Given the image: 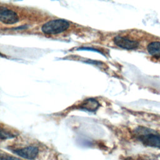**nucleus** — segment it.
<instances>
[{
	"label": "nucleus",
	"mask_w": 160,
	"mask_h": 160,
	"mask_svg": "<svg viewBox=\"0 0 160 160\" xmlns=\"http://www.w3.org/2000/svg\"><path fill=\"white\" fill-rule=\"evenodd\" d=\"M99 102L94 98H89L84 100L79 106V108L88 111L93 112L96 111L99 107Z\"/></svg>",
	"instance_id": "423d86ee"
},
{
	"label": "nucleus",
	"mask_w": 160,
	"mask_h": 160,
	"mask_svg": "<svg viewBox=\"0 0 160 160\" xmlns=\"http://www.w3.org/2000/svg\"><path fill=\"white\" fill-rule=\"evenodd\" d=\"M1 160H22L18 158L11 156H2L1 158Z\"/></svg>",
	"instance_id": "6e6552de"
},
{
	"label": "nucleus",
	"mask_w": 160,
	"mask_h": 160,
	"mask_svg": "<svg viewBox=\"0 0 160 160\" xmlns=\"http://www.w3.org/2000/svg\"><path fill=\"white\" fill-rule=\"evenodd\" d=\"M13 152L18 156L28 160H34L38 155L39 149L35 146H29L23 148L15 149Z\"/></svg>",
	"instance_id": "7ed1b4c3"
},
{
	"label": "nucleus",
	"mask_w": 160,
	"mask_h": 160,
	"mask_svg": "<svg viewBox=\"0 0 160 160\" xmlns=\"http://www.w3.org/2000/svg\"><path fill=\"white\" fill-rule=\"evenodd\" d=\"M148 52L153 57L160 58V42L152 41L147 46Z\"/></svg>",
	"instance_id": "0eeeda50"
},
{
	"label": "nucleus",
	"mask_w": 160,
	"mask_h": 160,
	"mask_svg": "<svg viewBox=\"0 0 160 160\" xmlns=\"http://www.w3.org/2000/svg\"><path fill=\"white\" fill-rule=\"evenodd\" d=\"M135 136L144 146L160 148V134L152 129L138 127L134 131Z\"/></svg>",
	"instance_id": "f257e3e1"
},
{
	"label": "nucleus",
	"mask_w": 160,
	"mask_h": 160,
	"mask_svg": "<svg viewBox=\"0 0 160 160\" xmlns=\"http://www.w3.org/2000/svg\"><path fill=\"white\" fill-rule=\"evenodd\" d=\"M0 21L4 24H12L19 21V17L14 11L1 6L0 9Z\"/></svg>",
	"instance_id": "20e7f679"
},
{
	"label": "nucleus",
	"mask_w": 160,
	"mask_h": 160,
	"mask_svg": "<svg viewBox=\"0 0 160 160\" xmlns=\"http://www.w3.org/2000/svg\"><path fill=\"white\" fill-rule=\"evenodd\" d=\"M69 23L65 19H57L49 21L44 24L41 28L42 31L46 34H56L67 30Z\"/></svg>",
	"instance_id": "f03ea898"
},
{
	"label": "nucleus",
	"mask_w": 160,
	"mask_h": 160,
	"mask_svg": "<svg viewBox=\"0 0 160 160\" xmlns=\"http://www.w3.org/2000/svg\"><path fill=\"white\" fill-rule=\"evenodd\" d=\"M114 44L119 48L124 49H135L139 46V42L137 41L132 40L126 37L117 36L114 38Z\"/></svg>",
	"instance_id": "39448f33"
}]
</instances>
